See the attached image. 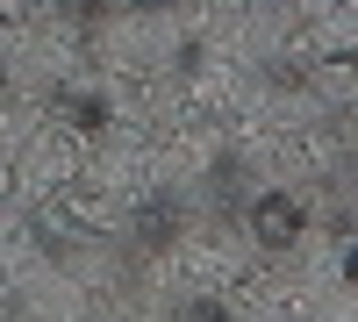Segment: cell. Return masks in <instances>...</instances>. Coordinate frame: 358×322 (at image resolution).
<instances>
[{
	"mask_svg": "<svg viewBox=\"0 0 358 322\" xmlns=\"http://www.w3.org/2000/svg\"><path fill=\"white\" fill-rule=\"evenodd\" d=\"M251 229H258V244H294V237H301V208H294L287 193H280V200H258Z\"/></svg>",
	"mask_w": 358,
	"mask_h": 322,
	"instance_id": "1",
	"label": "cell"
}]
</instances>
